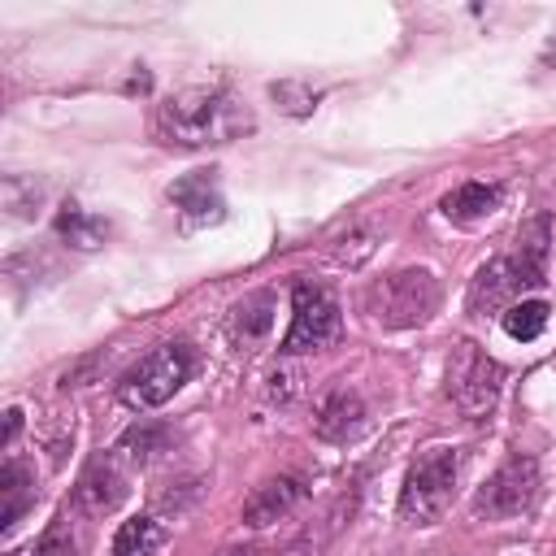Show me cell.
I'll return each mask as SVG.
<instances>
[{
	"label": "cell",
	"mask_w": 556,
	"mask_h": 556,
	"mask_svg": "<svg viewBox=\"0 0 556 556\" xmlns=\"http://www.w3.org/2000/svg\"><path fill=\"white\" fill-rule=\"evenodd\" d=\"M248 126L243 104L226 87H187L156 109V135L169 148H208L226 143Z\"/></svg>",
	"instance_id": "obj_1"
},
{
	"label": "cell",
	"mask_w": 556,
	"mask_h": 556,
	"mask_svg": "<svg viewBox=\"0 0 556 556\" xmlns=\"http://www.w3.org/2000/svg\"><path fill=\"white\" fill-rule=\"evenodd\" d=\"M439 308V282L426 269H395L365 287V313L382 330H408Z\"/></svg>",
	"instance_id": "obj_2"
},
{
	"label": "cell",
	"mask_w": 556,
	"mask_h": 556,
	"mask_svg": "<svg viewBox=\"0 0 556 556\" xmlns=\"http://www.w3.org/2000/svg\"><path fill=\"white\" fill-rule=\"evenodd\" d=\"M456 469H460L456 447H426L404 473L400 517L413 526H434L456 495Z\"/></svg>",
	"instance_id": "obj_3"
},
{
	"label": "cell",
	"mask_w": 556,
	"mask_h": 556,
	"mask_svg": "<svg viewBox=\"0 0 556 556\" xmlns=\"http://www.w3.org/2000/svg\"><path fill=\"white\" fill-rule=\"evenodd\" d=\"M191 352L182 348V343H161V348H152L139 365H130L126 374H122V382H117V395H122V404L126 408H156V404H165L187 378H191Z\"/></svg>",
	"instance_id": "obj_4"
},
{
	"label": "cell",
	"mask_w": 556,
	"mask_h": 556,
	"mask_svg": "<svg viewBox=\"0 0 556 556\" xmlns=\"http://www.w3.org/2000/svg\"><path fill=\"white\" fill-rule=\"evenodd\" d=\"M500 387H504V369L478 343H456L447 361V395L469 421H482L495 408Z\"/></svg>",
	"instance_id": "obj_5"
},
{
	"label": "cell",
	"mask_w": 556,
	"mask_h": 556,
	"mask_svg": "<svg viewBox=\"0 0 556 556\" xmlns=\"http://www.w3.org/2000/svg\"><path fill=\"white\" fill-rule=\"evenodd\" d=\"M339 304L326 287L317 282H295L291 291V330L282 339V352L287 356H300V352H321L326 343L339 339Z\"/></svg>",
	"instance_id": "obj_6"
},
{
	"label": "cell",
	"mask_w": 556,
	"mask_h": 556,
	"mask_svg": "<svg viewBox=\"0 0 556 556\" xmlns=\"http://www.w3.org/2000/svg\"><path fill=\"white\" fill-rule=\"evenodd\" d=\"M539 495V465L530 456H508L473 495L478 521H508L521 517Z\"/></svg>",
	"instance_id": "obj_7"
},
{
	"label": "cell",
	"mask_w": 556,
	"mask_h": 556,
	"mask_svg": "<svg viewBox=\"0 0 556 556\" xmlns=\"http://www.w3.org/2000/svg\"><path fill=\"white\" fill-rule=\"evenodd\" d=\"M543 282V274L539 269H530L517 252L513 256H495V261H486L482 269H478V278L469 282V308L478 313V317H486V313H500V308H513L530 287H539Z\"/></svg>",
	"instance_id": "obj_8"
},
{
	"label": "cell",
	"mask_w": 556,
	"mask_h": 556,
	"mask_svg": "<svg viewBox=\"0 0 556 556\" xmlns=\"http://www.w3.org/2000/svg\"><path fill=\"white\" fill-rule=\"evenodd\" d=\"M304 495H308V486H304L300 473L265 478V482L243 500V521H248L252 530H265V526H274V521H287V517L304 504Z\"/></svg>",
	"instance_id": "obj_9"
},
{
	"label": "cell",
	"mask_w": 556,
	"mask_h": 556,
	"mask_svg": "<svg viewBox=\"0 0 556 556\" xmlns=\"http://www.w3.org/2000/svg\"><path fill=\"white\" fill-rule=\"evenodd\" d=\"M169 204H174L187 222H222V217H226V200H222V191H217L213 169L182 174V178L169 187Z\"/></svg>",
	"instance_id": "obj_10"
},
{
	"label": "cell",
	"mask_w": 556,
	"mask_h": 556,
	"mask_svg": "<svg viewBox=\"0 0 556 556\" xmlns=\"http://www.w3.org/2000/svg\"><path fill=\"white\" fill-rule=\"evenodd\" d=\"M361 426H365V404H361V395L348 391V387L330 391V395L317 404V413H313V430H317V439H326V443H348V439L361 434Z\"/></svg>",
	"instance_id": "obj_11"
},
{
	"label": "cell",
	"mask_w": 556,
	"mask_h": 556,
	"mask_svg": "<svg viewBox=\"0 0 556 556\" xmlns=\"http://www.w3.org/2000/svg\"><path fill=\"white\" fill-rule=\"evenodd\" d=\"M122 495H126V473L117 469L113 456H96L78 478V504L91 517H104V513H113L122 504Z\"/></svg>",
	"instance_id": "obj_12"
},
{
	"label": "cell",
	"mask_w": 556,
	"mask_h": 556,
	"mask_svg": "<svg viewBox=\"0 0 556 556\" xmlns=\"http://www.w3.org/2000/svg\"><path fill=\"white\" fill-rule=\"evenodd\" d=\"M500 200H504V187H495V182H465L452 195H443V213L452 222H478V217H491L500 208Z\"/></svg>",
	"instance_id": "obj_13"
},
{
	"label": "cell",
	"mask_w": 556,
	"mask_h": 556,
	"mask_svg": "<svg viewBox=\"0 0 556 556\" xmlns=\"http://www.w3.org/2000/svg\"><path fill=\"white\" fill-rule=\"evenodd\" d=\"M165 526L156 521V517H130V521H122L117 526V534H113V556H156L161 547H165Z\"/></svg>",
	"instance_id": "obj_14"
},
{
	"label": "cell",
	"mask_w": 556,
	"mask_h": 556,
	"mask_svg": "<svg viewBox=\"0 0 556 556\" xmlns=\"http://www.w3.org/2000/svg\"><path fill=\"white\" fill-rule=\"evenodd\" d=\"M56 235H61L70 248H100L104 235H109V222L96 217V213H87V208H78V204H65V208L56 213Z\"/></svg>",
	"instance_id": "obj_15"
},
{
	"label": "cell",
	"mask_w": 556,
	"mask_h": 556,
	"mask_svg": "<svg viewBox=\"0 0 556 556\" xmlns=\"http://www.w3.org/2000/svg\"><path fill=\"white\" fill-rule=\"evenodd\" d=\"M269 326H274V295H269V291H256V295H248L243 304H235L230 330H235L239 343H256V339H265Z\"/></svg>",
	"instance_id": "obj_16"
},
{
	"label": "cell",
	"mask_w": 556,
	"mask_h": 556,
	"mask_svg": "<svg viewBox=\"0 0 556 556\" xmlns=\"http://www.w3.org/2000/svg\"><path fill=\"white\" fill-rule=\"evenodd\" d=\"M169 426H156V421H139L135 430H126L122 434V443H117V452L126 456V460H135V465H148V460H156L161 452H169Z\"/></svg>",
	"instance_id": "obj_17"
},
{
	"label": "cell",
	"mask_w": 556,
	"mask_h": 556,
	"mask_svg": "<svg viewBox=\"0 0 556 556\" xmlns=\"http://www.w3.org/2000/svg\"><path fill=\"white\" fill-rule=\"evenodd\" d=\"M0 495H4V530H13L17 517L26 513V504L35 500V482H30L26 465L9 460V465L0 469Z\"/></svg>",
	"instance_id": "obj_18"
},
{
	"label": "cell",
	"mask_w": 556,
	"mask_h": 556,
	"mask_svg": "<svg viewBox=\"0 0 556 556\" xmlns=\"http://www.w3.org/2000/svg\"><path fill=\"white\" fill-rule=\"evenodd\" d=\"M543 326H547V304H543V300H517V304L504 313V330H508L513 339H521V343L539 339Z\"/></svg>",
	"instance_id": "obj_19"
},
{
	"label": "cell",
	"mask_w": 556,
	"mask_h": 556,
	"mask_svg": "<svg viewBox=\"0 0 556 556\" xmlns=\"http://www.w3.org/2000/svg\"><path fill=\"white\" fill-rule=\"evenodd\" d=\"M517 256L543 274L547 265V217H530L521 230H517Z\"/></svg>",
	"instance_id": "obj_20"
},
{
	"label": "cell",
	"mask_w": 556,
	"mask_h": 556,
	"mask_svg": "<svg viewBox=\"0 0 556 556\" xmlns=\"http://www.w3.org/2000/svg\"><path fill=\"white\" fill-rule=\"evenodd\" d=\"M4 204L13 217H30L39 204V187L35 178H4Z\"/></svg>",
	"instance_id": "obj_21"
},
{
	"label": "cell",
	"mask_w": 556,
	"mask_h": 556,
	"mask_svg": "<svg viewBox=\"0 0 556 556\" xmlns=\"http://www.w3.org/2000/svg\"><path fill=\"white\" fill-rule=\"evenodd\" d=\"M17 430H22V413H17V408H9V413H4V447L17 439Z\"/></svg>",
	"instance_id": "obj_22"
},
{
	"label": "cell",
	"mask_w": 556,
	"mask_h": 556,
	"mask_svg": "<svg viewBox=\"0 0 556 556\" xmlns=\"http://www.w3.org/2000/svg\"><path fill=\"white\" fill-rule=\"evenodd\" d=\"M539 65H543V70H556V39H552V43L543 48V56H539Z\"/></svg>",
	"instance_id": "obj_23"
}]
</instances>
